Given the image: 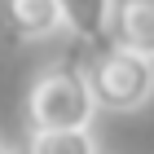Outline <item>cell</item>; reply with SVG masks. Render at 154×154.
<instances>
[{
    "mask_svg": "<svg viewBox=\"0 0 154 154\" xmlns=\"http://www.w3.org/2000/svg\"><path fill=\"white\" fill-rule=\"evenodd\" d=\"M97 115L93 88L75 66H48L26 93V128L31 132H79Z\"/></svg>",
    "mask_w": 154,
    "mask_h": 154,
    "instance_id": "6da1fadb",
    "label": "cell"
},
{
    "mask_svg": "<svg viewBox=\"0 0 154 154\" xmlns=\"http://www.w3.org/2000/svg\"><path fill=\"white\" fill-rule=\"evenodd\" d=\"M88 88H93L97 110H141L154 97V62L141 57V53H128L119 44H106L88 62L84 71Z\"/></svg>",
    "mask_w": 154,
    "mask_h": 154,
    "instance_id": "7a4b0ae2",
    "label": "cell"
},
{
    "mask_svg": "<svg viewBox=\"0 0 154 154\" xmlns=\"http://www.w3.org/2000/svg\"><path fill=\"white\" fill-rule=\"evenodd\" d=\"M110 44L154 62V0H115Z\"/></svg>",
    "mask_w": 154,
    "mask_h": 154,
    "instance_id": "3957f363",
    "label": "cell"
},
{
    "mask_svg": "<svg viewBox=\"0 0 154 154\" xmlns=\"http://www.w3.org/2000/svg\"><path fill=\"white\" fill-rule=\"evenodd\" d=\"M5 22L13 40H48L66 26V18L57 0H5Z\"/></svg>",
    "mask_w": 154,
    "mask_h": 154,
    "instance_id": "277c9868",
    "label": "cell"
},
{
    "mask_svg": "<svg viewBox=\"0 0 154 154\" xmlns=\"http://www.w3.org/2000/svg\"><path fill=\"white\" fill-rule=\"evenodd\" d=\"M62 18L79 40L88 44H110V22H115V0H57Z\"/></svg>",
    "mask_w": 154,
    "mask_h": 154,
    "instance_id": "5b68a950",
    "label": "cell"
},
{
    "mask_svg": "<svg viewBox=\"0 0 154 154\" xmlns=\"http://www.w3.org/2000/svg\"><path fill=\"white\" fill-rule=\"evenodd\" d=\"M22 154H97V141L88 128H79V132H31Z\"/></svg>",
    "mask_w": 154,
    "mask_h": 154,
    "instance_id": "8992f818",
    "label": "cell"
},
{
    "mask_svg": "<svg viewBox=\"0 0 154 154\" xmlns=\"http://www.w3.org/2000/svg\"><path fill=\"white\" fill-rule=\"evenodd\" d=\"M0 154H13V150H9V145H5V141H0Z\"/></svg>",
    "mask_w": 154,
    "mask_h": 154,
    "instance_id": "52a82bcc",
    "label": "cell"
}]
</instances>
